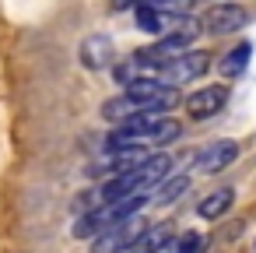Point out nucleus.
Masks as SVG:
<instances>
[{
    "label": "nucleus",
    "instance_id": "obj_2",
    "mask_svg": "<svg viewBox=\"0 0 256 253\" xmlns=\"http://www.w3.org/2000/svg\"><path fill=\"white\" fill-rule=\"evenodd\" d=\"M148 228V221L137 214V218H123V221H116V225H109L102 235H95L92 239V253H126L134 242H137V235Z\"/></svg>",
    "mask_w": 256,
    "mask_h": 253
},
{
    "label": "nucleus",
    "instance_id": "obj_8",
    "mask_svg": "<svg viewBox=\"0 0 256 253\" xmlns=\"http://www.w3.org/2000/svg\"><path fill=\"white\" fill-rule=\"evenodd\" d=\"M179 137H182V123H179V120H168V116H158V120L148 127L144 144H172V141H179Z\"/></svg>",
    "mask_w": 256,
    "mask_h": 253
},
{
    "label": "nucleus",
    "instance_id": "obj_6",
    "mask_svg": "<svg viewBox=\"0 0 256 253\" xmlns=\"http://www.w3.org/2000/svg\"><path fill=\"white\" fill-rule=\"evenodd\" d=\"M172 239H176L172 221H154V225H148V228L137 235V242H134L126 253H168Z\"/></svg>",
    "mask_w": 256,
    "mask_h": 253
},
{
    "label": "nucleus",
    "instance_id": "obj_10",
    "mask_svg": "<svg viewBox=\"0 0 256 253\" xmlns=\"http://www.w3.org/2000/svg\"><path fill=\"white\" fill-rule=\"evenodd\" d=\"M134 22H137V29H140V32H148V36H162V32H165V25H172L176 18L158 15V11H151V8H144V4H137Z\"/></svg>",
    "mask_w": 256,
    "mask_h": 253
},
{
    "label": "nucleus",
    "instance_id": "obj_4",
    "mask_svg": "<svg viewBox=\"0 0 256 253\" xmlns=\"http://www.w3.org/2000/svg\"><path fill=\"white\" fill-rule=\"evenodd\" d=\"M224 102H228V85H207V88H196L186 99V113L193 120H210L224 109Z\"/></svg>",
    "mask_w": 256,
    "mask_h": 253
},
{
    "label": "nucleus",
    "instance_id": "obj_12",
    "mask_svg": "<svg viewBox=\"0 0 256 253\" xmlns=\"http://www.w3.org/2000/svg\"><path fill=\"white\" fill-rule=\"evenodd\" d=\"M186 190H190V176H186V172H179V176H168V179L154 190V197H151V200H154V204H172V200H179Z\"/></svg>",
    "mask_w": 256,
    "mask_h": 253
},
{
    "label": "nucleus",
    "instance_id": "obj_9",
    "mask_svg": "<svg viewBox=\"0 0 256 253\" xmlns=\"http://www.w3.org/2000/svg\"><path fill=\"white\" fill-rule=\"evenodd\" d=\"M232 200H235V190H214V193H207L200 204H196V214L200 218H207V221H214V218H221L228 207H232Z\"/></svg>",
    "mask_w": 256,
    "mask_h": 253
},
{
    "label": "nucleus",
    "instance_id": "obj_11",
    "mask_svg": "<svg viewBox=\"0 0 256 253\" xmlns=\"http://www.w3.org/2000/svg\"><path fill=\"white\" fill-rule=\"evenodd\" d=\"M249 57H252V46H249V43H238L235 50H228V53H224V60H221L218 67H221V74H224V78H238V74L249 67Z\"/></svg>",
    "mask_w": 256,
    "mask_h": 253
},
{
    "label": "nucleus",
    "instance_id": "obj_13",
    "mask_svg": "<svg viewBox=\"0 0 256 253\" xmlns=\"http://www.w3.org/2000/svg\"><path fill=\"white\" fill-rule=\"evenodd\" d=\"M210 239L200 235V232H182L176 242H172V253H207Z\"/></svg>",
    "mask_w": 256,
    "mask_h": 253
},
{
    "label": "nucleus",
    "instance_id": "obj_1",
    "mask_svg": "<svg viewBox=\"0 0 256 253\" xmlns=\"http://www.w3.org/2000/svg\"><path fill=\"white\" fill-rule=\"evenodd\" d=\"M207 67H210V53H204V50H186V53L172 57L154 78H158L162 85H172V88H176V85H186V81L207 74Z\"/></svg>",
    "mask_w": 256,
    "mask_h": 253
},
{
    "label": "nucleus",
    "instance_id": "obj_7",
    "mask_svg": "<svg viewBox=\"0 0 256 253\" xmlns=\"http://www.w3.org/2000/svg\"><path fill=\"white\" fill-rule=\"evenodd\" d=\"M78 53H81V64H84L88 71H106V67L112 64V57H116L109 36H88Z\"/></svg>",
    "mask_w": 256,
    "mask_h": 253
},
{
    "label": "nucleus",
    "instance_id": "obj_5",
    "mask_svg": "<svg viewBox=\"0 0 256 253\" xmlns=\"http://www.w3.org/2000/svg\"><path fill=\"white\" fill-rule=\"evenodd\" d=\"M235 158H238V144H235V141H210V144H207V148L196 155L193 169H196V172H207V176H214V172L228 169Z\"/></svg>",
    "mask_w": 256,
    "mask_h": 253
},
{
    "label": "nucleus",
    "instance_id": "obj_3",
    "mask_svg": "<svg viewBox=\"0 0 256 253\" xmlns=\"http://www.w3.org/2000/svg\"><path fill=\"white\" fill-rule=\"evenodd\" d=\"M249 18H252V15H249L242 4H214V8H207V15L200 18V29L210 32V36H228V32L246 29Z\"/></svg>",
    "mask_w": 256,
    "mask_h": 253
},
{
    "label": "nucleus",
    "instance_id": "obj_14",
    "mask_svg": "<svg viewBox=\"0 0 256 253\" xmlns=\"http://www.w3.org/2000/svg\"><path fill=\"white\" fill-rule=\"evenodd\" d=\"M140 0H112V11H137Z\"/></svg>",
    "mask_w": 256,
    "mask_h": 253
}]
</instances>
